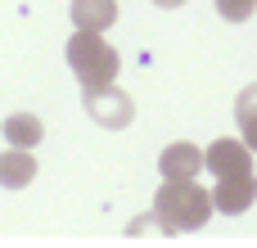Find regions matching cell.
Returning a JSON list of instances; mask_svg holds the SVG:
<instances>
[{
    "label": "cell",
    "mask_w": 257,
    "mask_h": 248,
    "mask_svg": "<svg viewBox=\"0 0 257 248\" xmlns=\"http://www.w3.org/2000/svg\"><path fill=\"white\" fill-rule=\"evenodd\" d=\"M158 172H163V181H194V176L203 172V149L190 145V140H176V145L163 149Z\"/></svg>",
    "instance_id": "obj_6"
},
{
    "label": "cell",
    "mask_w": 257,
    "mask_h": 248,
    "mask_svg": "<svg viewBox=\"0 0 257 248\" xmlns=\"http://www.w3.org/2000/svg\"><path fill=\"white\" fill-rule=\"evenodd\" d=\"M257 0H217V14L226 18V23H244V18H253Z\"/></svg>",
    "instance_id": "obj_10"
},
{
    "label": "cell",
    "mask_w": 257,
    "mask_h": 248,
    "mask_svg": "<svg viewBox=\"0 0 257 248\" xmlns=\"http://www.w3.org/2000/svg\"><path fill=\"white\" fill-rule=\"evenodd\" d=\"M203 167H212V176H248L253 172V149L239 136H217L203 149Z\"/></svg>",
    "instance_id": "obj_4"
},
{
    "label": "cell",
    "mask_w": 257,
    "mask_h": 248,
    "mask_svg": "<svg viewBox=\"0 0 257 248\" xmlns=\"http://www.w3.org/2000/svg\"><path fill=\"white\" fill-rule=\"evenodd\" d=\"M5 140L18 145V149L41 145V117H32V113H14V117H5Z\"/></svg>",
    "instance_id": "obj_9"
},
{
    "label": "cell",
    "mask_w": 257,
    "mask_h": 248,
    "mask_svg": "<svg viewBox=\"0 0 257 248\" xmlns=\"http://www.w3.org/2000/svg\"><path fill=\"white\" fill-rule=\"evenodd\" d=\"M32 176H36V158L27 149L9 145V154H0V185L5 190H23V185H32Z\"/></svg>",
    "instance_id": "obj_8"
},
{
    "label": "cell",
    "mask_w": 257,
    "mask_h": 248,
    "mask_svg": "<svg viewBox=\"0 0 257 248\" xmlns=\"http://www.w3.org/2000/svg\"><path fill=\"white\" fill-rule=\"evenodd\" d=\"M244 113H257V86L239 90V99H235V117H244Z\"/></svg>",
    "instance_id": "obj_11"
},
{
    "label": "cell",
    "mask_w": 257,
    "mask_h": 248,
    "mask_svg": "<svg viewBox=\"0 0 257 248\" xmlns=\"http://www.w3.org/2000/svg\"><path fill=\"white\" fill-rule=\"evenodd\" d=\"M158 9H176V5H185V0H154Z\"/></svg>",
    "instance_id": "obj_12"
},
{
    "label": "cell",
    "mask_w": 257,
    "mask_h": 248,
    "mask_svg": "<svg viewBox=\"0 0 257 248\" xmlns=\"http://www.w3.org/2000/svg\"><path fill=\"white\" fill-rule=\"evenodd\" d=\"M86 113H90L99 127L122 131V127L136 117V104H131V95H126L117 81H108V86H90V90H86Z\"/></svg>",
    "instance_id": "obj_3"
},
{
    "label": "cell",
    "mask_w": 257,
    "mask_h": 248,
    "mask_svg": "<svg viewBox=\"0 0 257 248\" xmlns=\"http://www.w3.org/2000/svg\"><path fill=\"white\" fill-rule=\"evenodd\" d=\"M68 63H72L81 90L117 81V68H122V59H117V50L104 41V32H72V41H68Z\"/></svg>",
    "instance_id": "obj_2"
},
{
    "label": "cell",
    "mask_w": 257,
    "mask_h": 248,
    "mask_svg": "<svg viewBox=\"0 0 257 248\" xmlns=\"http://www.w3.org/2000/svg\"><path fill=\"white\" fill-rule=\"evenodd\" d=\"M212 217V194L199 181H163V190L154 194V221L167 235L181 230H199Z\"/></svg>",
    "instance_id": "obj_1"
},
{
    "label": "cell",
    "mask_w": 257,
    "mask_h": 248,
    "mask_svg": "<svg viewBox=\"0 0 257 248\" xmlns=\"http://www.w3.org/2000/svg\"><path fill=\"white\" fill-rule=\"evenodd\" d=\"M257 199V176H217V190H212V208L226 212V217H239L248 212Z\"/></svg>",
    "instance_id": "obj_5"
},
{
    "label": "cell",
    "mask_w": 257,
    "mask_h": 248,
    "mask_svg": "<svg viewBox=\"0 0 257 248\" xmlns=\"http://www.w3.org/2000/svg\"><path fill=\"white\" fill-rule=\"evenodd\" d=\"M77 32H104L117 23V0H72Z\"/></svg>",
    "instance_id": "obj_7"
}]
</instances>
